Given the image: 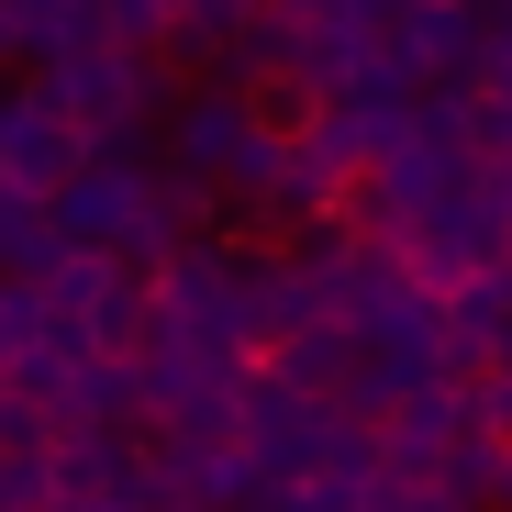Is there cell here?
<instances>
[{"instance_id":"6da1fadb","label":"cell","mask_w":512,"mask_h":512,"mask_svg":"<svg viewBox=\"0 0 512 512\" xmlns=\"http://www.w3.org/2000/svg\"><path fill=\"white\" fill-rule=\"evenodd\" d=\"M56 223H67V245H112L134 268H167L201 234V190L179 167H156L145 145H90V167L56 190Z\"/></svg>"},{"instance_id":"7a4b0ae2","label":"cell","mask_w":512,"mask_h":512,"mask_svg":"<svg viewBox=\"0 0 512 512\" xmlns=\"http://www.w3.org/2000/svg\"><path fill=\"white\" fill-rule=\"evenodd\" d=\"M156 323H179L212 357H268V334H279L268 323V256L245 234H190L156 268Z\"/></svg>"},{"instance_id":"3957f363","label":"cell","mask_w":512,"mask_h":512,"mask_svg":"<svg viewBox=\"0 0 512 512\" xmlns=\"http://www.w3.org/2000/svg\"><path fill=\"white\" fill-rule=\"evenodd\" d=\"M268 134H279V112L256 101L245 78H201V90L167 101V167H179L201 201H234L245 167L268 156Z\"/></svg>"},{"instance_id":"277c9868","label":"cell","mask_w":512,"mask_h":512,"mask_svg":"<svg viewBox=\"0 0 512 512\" xmlns=\"http://www.w3.org/2000/svg\"><path fill=\"white\" fill-rule=\"evenodd\" d=\"M167 45H112V34H90V45H56L45 56V90L90 123V145H145V123L167 112V67H156Z\"/></svg>"},{"instance_id":"5b68a950","label":"cell","mask_w":512,"mask_h":512,"mask_svg":"<svg viewBox=\"0 0 512 512\" xmlns=\"http://www.w3.org/2000/svg\"><path fill=\"white\" fill-rule=\"evenodd\" d=\"M45 301L90 334V346H112V357H134L156 334V268H134V256H112V245H67L45 268Z\"/></svg>"},{"instance_id":"8992f818","label":"cell","mask_w":512,"mask_h":512,"mask_svg":"<svg viewBox=\"0 0 512 512\" xmlns=\"http://www.w3.org/2000/svg\"><path fill=\"white\" fill-rule=\"evenodd\" d=\"M78 167H90V123H78V112L45 90V67H34V78H12V90H0V190L56 201Z\"/></svg>"},{"instance_id":"52a82bcc","label":"cell","mask_w":512,"mask_h":512,"mask_svg":"<svg viewBox=\"0 0 512 512\" xmlns=\"http://www.w3.org/2000/svg\"><path fill=\"white\" fill-rule=\"evenodd\" d=\"M156 479H167V501H190V512H256L279 490L245 435H201V423H156Z\"/></svg>"},{"instance_id":"ba28073f","label":"cell","mask_w":512,"mask_h":512,"mask_svg":"<svg viewBox=\"0 0 512 512\" xmlns=\"http://www.w3.org/2000/svg\"><path fill=\"white\" fill-rule=\"evenodd\" d=\"M401 45L423 56V78H479L490 12H479V0H401Z\"/></svg>"},{"instance_id":"9c48e42d","label":"cell","mask_w":512,"mask_h":512,"mask_svg":"<svg viewBox=\"0 0 512 512\" xmlns=\"http://www.w3.org/2000/svg\"><path fill=\"white\" fill-rule=\"evenodd\" d=\"M56 256H67L56 201H34V190H0V279H45Z\"/></svg>"},{"instance_id":"30bf717a","label":"cell","mask_w":512,"mask_h":512,"mask_svg":"<svg viewBox=\"0 0 512 512\" xmlns=\"http://www.w3.org/2000/svg\"><path fill=\"white\" fill-rule=\"evenodd\" d=\"M56 45V0H0V67H45Z\"/></svg>"},{"instance_id":"8fae6325","label":"cell","mask_w":512,"mask_h":512,"mask_svg":"<svg viewBox=\"0 0 512 512\" xmlns=\"http://www.w3.org/2000/svg\"><path fill=\"white\" fill-rule=\"evenodd\" d=\"M56 501V457H0V512H45Z\"/></svg>"},{"instance_id":"7c38bea8","label":"cell","mask_w":512,"mask_h":512,"mask_svg":"<svg viewBox=\"0 0 512 512\" xmlns=\"http://www.w3.org/2000/svg\"><path fill=\"white\" fill-rule=\"evenodd\" d=\"M45 512H123V501H101V490H56Z\"/></svg>"},{"instance_id":"4fadbf2b","label":"cell","mask_w":512,"mask_h":512,"mask_svg":"<svg viewBox=\"0 0 512 512\" xmlns=\"http://www.w3.org/2000/svg\"><path fill=\"white\" fill-rule=\"evenodd\" d=\"M145 512H190V501H145Z\"/></svg>"}]
</instances>
